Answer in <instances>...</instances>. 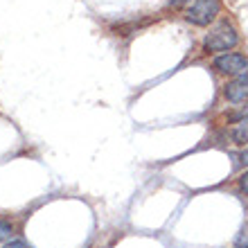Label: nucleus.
Returning <instances> with one entry per match:
<instances>
[{
	"instance_id": "8",
	"label": "nucleus",
	"mask_w": 248,
	"mask_h": 248,
	"mask_svg": "<svg viewBox=\"0 0 248 248\" xmlns=\"http://www.w3.org/2000/svg\"><path fill=\"white\" fill-rule=\"evenodd\" d=\"M2 248H32V246H30L25 239H20V237H12V239H7V242L2 244Z\"/></svg>"
},
{
	"instance_id": "4",
	"label": "nucleus",
	"mask_w": 248,
	"mask_h": 248,
	"mask_svg": "<svg viewBox=\"0 0 248 248\" xmlns=\"http://www.w3.org/2000/svg\"><path fill=\"white\" fill-rule=\"evenodd\" d=\"M223 97L232 102V104H244L248 102V75L244 77H235L232 81L223 86Z\"/></svg>"
},
{
	"instance_id": "12",
	"label": "nucleus",
	"mask_w": 248,
	"mask_h": 248,
	"mask_svg": "<svg viewBox=\"0 0 248 248\" xmlns=\"http://www.w3.org/2000/svg\"><path fill=\"white\" fill-rule=\"evenodd\" d=\"M187 2H192V0H170V9H181V7H185Z\"/></svg>"
},
{
	"instance_id": "6",
	"label": "nucleus",
	"mask_w": 248,
	"mask_h": 248,
	"mask_svg": "<svg viewBox=\"0 0 248 248\" xmlns=\"http://www.w3.org/2000/svg\"><path fill=\"white\" fill-rule=\"evenodd\" d=\"M235 248H248V219L242 223V228L235 237Z\"/></svg>"
},
{
	"instance_id": "2",
	"label": "nucleus",
	"mask_w": 248,
	"mask_h": 248,
	"mask_svg": "<svg viewBox=\"0 0 248 248\" xmlns=\"http://www.w3.org/2000/svg\"><path fill=\"white\" fill-rule=\"evenodd\" d=\"M221 12V0H192L185 9V20L196 27H208Z\"/></svg>"
},
{
	"instance_id": "10",
	"label": "nucleus",
	"mask_w": 248,
	"mask_h": 248,
	"mask_svg": "<svg viewBox=\"0 0 248 248\" xmlns=\"http://www.w3.org/2000/svg\"><path fill=\"white\" fill-rule=\"evenodd\" d=\"M239 189H242L244 196H248V170L244 171L242 176H239Z\"/></svg>"
},
{
	"instance_id": "11",
	"label": "nucleus",
	"mask_w": 248,
	"mask_h": 248,
	"mask_svg": "<svg viewBox=\"0 0 248 248\" xmlns=\"http://www.w3.org/2000/svg\"><path fill=\"white\" fill-rule=\"evenodd\" d=\"M239 165H242V167H248V144L239 151Z\"/></svg>"
},
{
	"instance_id": "1",
	"label": "nucleus",
	"mask_w": 248,
	"mask_h": 248,
	"mask_svg": "<svg viewBox=\"0 0 248 248\" xmlns=\"http://www.w3.org/2000/svg\"><path fill=\"white\" fill-rule=\"evenodd\" d=\"M239 43V32L237 27L230 23V20H219L215 27H210V32L205 34L203 39V50L210 54H217V52H228L232 47Z\"/></svg>"
},
{
	"instance_id": "9",
	"label": "nucleus",
	"mask_w": 248,
	"mask_h": 248,
	"mask_svg": "<svg viewBox=\"0 0 248 248\" xmlns=\"http://www.w3.org/2000/svg\"><path fill=\"white\" fill-rule=\"evenodd\" d=\"M12 226H9V223L7 221H2V219H0V244H5L7 239H12Z\"/></svg>"
},
{
	"instance_id": "3",
	"label": "nucleus",
	"mask_w": 248,
	"mask_h": 248,
	"mask_svg": "<svg viewBox=\"0 0 248 248\" xmlns=\"http://www.w3.org/2000/svg\"><path fill=\"white\" fill-rule=\"evenodd\" d=\"M212 68L226 77H244L248 75V57L242 52H223L215 57Z\"/></svg>"
},
{
	"instance_id": "7",
	"label": "nucleus",
	"mask_w": 248,
	"mask_h": 248,
	"mask_svg": "<svg viewBox=\"0 0 248 248\" xmlns=\"http://www.w3.org/2000/svg\"><path fill=\"white\" fill-rule=\"evenodd\" d=\"M230 122H244V120H248V102H244V106H237L235 111L228 115Z\"/></svg>"
},
{
	"instance_id": "5",
	"label": "nucleus",
	"mask_w": 248,
	"mask_h": 248,
	"mask_svg": "<svg viewBox=\"0 0 248 248\" xmlns=\"http://www.w3.org/2000/svg\"><path fill=\"white\" fill-rule=\"evenodd\" d=\"M230 140H232V144L246 147L248 144V120H244V122H235V126L230 129Z\"/></svg>"
}]
</instances>
